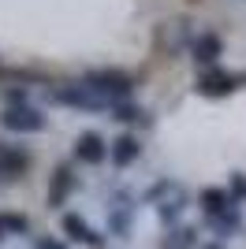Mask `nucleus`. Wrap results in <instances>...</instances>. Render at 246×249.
<instances>
[{"label": "nucleus", "mask_w": 246, "mask_h": 249, "mask_svg": "<svg viewBox=\"0 0 246 249\" xmlns=\"http://www.w3.org/2000/svg\"><path fill=\"white\" fill-rule=\"evenodd\" d=\"M235 74H227L224 67H209V71H202V78H198V93L202 97H227L235 93Z\"/></svg>", "instance_id": "obj_11"}, {"label": "nucleus", "mask_w": 246, "mask_h": 249, "mask_svg": "<svg viewBox=\"0 0 246 249\" xmlns=\"http://www.w3.org/2000/svg\"><path fill=\"white\" fill-rule=\"evenodd\" d=\"M26 231H30L26 216H19V212H0V234H26Z\"/></svg>", "instance_id": "obj_16"}, {"label": "nucleus", "mask_w": 246, "mask_h": 249, "mask_svg": "<svg viewBox=\"0 0 246 249\" xmlns=\"http://www.w3.org/2000/svg\"><path fill=\"white\" fill-rule=\"evenodd\" d=\"M198 201H202V212L205 219H209V227L216 231V234H224V238H231L239 231V205L231 201V194H227L224 186H205L202 194H198Z\"/></svg>", "instance_id": "obj_2"}, {"label": "nucleus", "mask_w": 246, "mask_h": 249, "mask_svg": "<svg viewBox=\"0 0 246 249\" xmlns=\"http://www.w3.org/2000/svg\"><path fill=\"white\" fill-rule=\"evenodd\" d=\"M0 126L8 130V134H38L49 126V115L41 112L38 104L22 101V104H4V112H0Z\"/></svg>", "instance_id": "obj_4"}, {"label": "nucleus", "mask_w": 246, "mask_h": 249, "mask_svg": "<svg viewBox=\"0 0 246 249\" xmlns=\"http://www.w3.org/2000/svg\"><path fill=\"white\" fill-rule=\"evenodd\" d=\"M0 238H4V234H0Z\"/></svg>", "instance_id": "obj_20"}, {"label": "nucleus", "mask_w": 246, "mask_h": 249, "mask_svg": "<svg viewBox=\"0 0 246 249\" xmlns=\"http://www.w3.org/2000/svg\"><path fill=\"white\" fill-rule=\"evenodd\" d=\"M134 197L131 194H112V201H108V231H112L116 238H131L134 231Z\"/></svg>", "instance_id": "obj_6"}, {"label": "nucleus", "mask_w": 246, "mask_h": 249, "mask_svg": "<svg viewBox=\"0 0 246 249\" xmlns=\"http://www.w3.org/2000/svg\"><path fill=\"white\" fill-rule=\"evenodd\" d=\"M190 56H194V63H202V67H220V56H224L220 34L216 30H202L194 41H190Z\"/></svg>", "instance_id": "obj_10"}, {"label": "nucleus", "mask_w": 246, "mask_h": 249, "mask_svg": "<svg viewBox=\"0 0 246 249\" xmlns=\"http://www.w3.org/2000/svg\"><path fill=\"white\" fill-rule=\"evenodd\" d=\"M145 205L157 212V219H161V223L175 227V223L183 219L186 205H190V190H186L179 178H157L153 186L145 190Z\"/></svg>", "instance_id": "obj_1"}, {"label": "nucleus", "mask_w": 246, "mask_h": 249, "mask_svg": "<svg viewBox=\"0 0 246 249\" xmlns=\"http://www.w3.org/2000/svg\"><path fill=\"white\" fill-rule=\"evenodd\" d=\"M82 82L90 86L108 108L131 101V93H134V78L127 71H120V67H97V71H86V74H82Z\"/></svg>", "instance_id": "obj_3"}, {"label": "nucleus", "mask_w": 246, "mask_h": 249, "mask_svg": "<svg viewBox=\"0 0 246 249\" xmlns=\"http://www.w3.org/2000/svg\"><path fill=\"white\" fill-rule=\"evenodd\" d=\"M75 160H79V164H90V167L104 164V160H108V142H104L97 130H82V134L75 138Z\"/></svg>", "instance_id": "obj_8"}, {"label": "nucleus", "mask_w": 246, "mask_h": 249, "mask_svg": "<svg viewBox=\"0 0 246 249\" xmlns=\"http://www.w3.org/2000/svg\"><path fill=\"white\" fill-rule=\"evenodd\" d=\"M138 156H142V142L134 134H120L112 145H108V160H112L116 167H131Z\"/></svg>", "instance_id": "obj_13"}, {"label": "nucleus", "mask_w": 246, "mask_h": 249, "mask_svg": "<svg viewBox=\"0 0 246 249\" xmlns=\"http://www.w3.org/2000/svg\"><path fill=\"white\" fill-rule=\"evenodd\" d=\"M101 249H104V246H101Z\"/></svg>", "instance_id": "obj_21"}, {"label": "nucleus", "mask_w": 246, "mask_h": 249, "mask_svg": "<svg viewBox=\"0 0 246 249\" xmlns=\"http://www.w3.org/2000/svg\"><path fill=\"white\" fill-rule=\"evenodd\" d=\"M60 227H63V234H67V242H79V246H90V249H101L104 246V234H97L79 212H63Z\"/></svg>", "instance_id": "obj_9"}, {"label": "nucleus", "mask_w": 246, "mask_h": 249, "mask_svg": "<svg viewBox=\"0 0 246 249\" xmlns=\"http://www.w3.org/2000/svg\"><path fill=\"white\" fill-rule=\"evenodd\" d=\"M227 194H231V201H235V205H243V201H246V175H243V171H235V175H231Z\"/></svg>", "instance_id": "obj_17"}, {"label": "nucleus", "mask_w": 246, "mask_h": 249, "mask_svg": "<svg viewBox=\"0 0 246 249\" xmlns=\"http://www.w3.org/2000/svg\"><path fill=\"white\" fill-rule=\"evenodd\" d=\"M34 249H71V246L60 242V238H52V234H38V238H34Z\"/></svg>", "instance_id": "obj_18"}, {"label": "nucleus", "mask_w": 246, "mask_h": 249, "mask_svg": "<svg viewBox=\"0 0 246 249\" xmlns=\"http://www.w3.org/2000/svg\"><path fill=\"white\" fill-rule=\"evenodd\" d=\"M52 101L63 104V108H75V112H112V108H108L101 97L93 93L82 78H79V82H60V86H52Z\"/></svg>", "instance_id": "obj_5"}, {"label": "nucleus", "mask_w": 246, "mask_h": 249, "mask_svg": "<svg viewBox=\"0 0 246 249\" xmlns=\"http://www.w3.org/2000/svg\"><path fill=\"white\" fill-rule=\"evenodd\" d=\"M30 167V153L19 145H0V182H15L19 175H26Z\"/></svg>", "instance_id": "obj_12"}, {"label": "nucleus", "mask_w": 246, "mask_h": 249, "mask_svg": "<svg viewBox=\"0 0 246 249\" xmlns=\"http://www.w3.org/2000/svg\"><path fill=\"white\" fill-rule=\"evenodd\" d=\"M198 249H224L220 242H209V246H198Z\"/></svg>", "instance_id": "obj_19"}, {"label": "nucleus", "mask_w": 246, "mask_h": 249, "mask_svg": "<svg viewBox=\"0 0 246 249\" xmlns=\"http://www.w3.org/2000/svg\"><path fill=\"white\" fill-rule=\"evenodd\" d=\"M75 186H79V178H75V167L63 160V164L52 167L49 175V190H45V201H49V208H63L67 205V197L75 194Z\"/></svg>", "instance_id": "obj_7"}, {"label": "nucleus", "mask_w": 246, "mask_h": 249, "mask_svg": "<svg viewBox=\"0 0 246 249\" xmlns=\"http://www.w3.org/2000/svg\"><path fill=\"white\" fill-rule=\"evenodd\" d=\"M112 119H116V123H123V126H142V123H149V119H145V108H138L134 101L116 104V108H112Z\"/></svg>", "instance_id": "obj_15"}, {"label": "nucleus", "mask_w": 246, "mask_h": 249, "mask_svg": "<svg viewBox=\"0 0 246 249\" xmlns=\"http://www.w3.org/2000/svg\"><path fill=\"white\" fill-rule=\"evenodd\" d=\"M194 246H198V231L194 227H179V223H175L161 242V249H194Z\"/></svg>", "instance_id": "obj_14"}]
</instances>
